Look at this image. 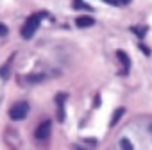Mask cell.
<instances>
[{"label":"cell","instance_id":"cell-1","mask_svg":"<svg viewBox=\"0 0 152 150\" xmlns=\"http://www.w3.org/2000/svg\"><path fill=\"white\" fill-rule=\"evenodd\" d=\"M39 20H41V15H32L31 18H27V22L22 27V38L23 39H31L34 36V32L39 27Z\"/></svg>","mask_w":152,"mask_h":150},{"label":"cell","instance_id":"cell-2","mask_svg":"<svg viewBox=\"0 0 152 150\" xmlns=\"http://www.w3.org/2000/svg\"><path fill=\"white\" fill-rule=\"evenodd\" d=\"M27 113H29V104L23 102V100L16 102V104L9 109V116H11V120H23V118L27 116Z\"/></svg>","mask_w":152,"mask_h":150},{"label":"cell","instance_id":"cell-3","mask_svg":"<svg viewBox=\"0 0 152 150\" xmlns=\"http://www.w3.org/2000/svg\"><path fill=\"white\" fill-rule=\"evenodd\" d=\"M50 122L48 120H45V122H41L38 127H36V132H34V136L38 138V139H47L48 136H50Z\"/></svg>","mask_w":152,"mask_h":150},{"label":"cell","instance_id":"cell-4","mask_svg":"<svg viewBox=\"0 0 152 150\" xmlns=\"http://www.w3.org/2000/svg\"><path fill=\"white\" fill-rule=\"evenodd\" d=\"M116 57L120 59V63H122V66H124V70H122V71H124V75H125V73L129 71V68H131V61H129V55H127L124 50H118V52H116Z\"/></svg>","mask_w":152,"mask_h":150},{"label":"cell","instance_id":"cell-5","mask_svg":"<svg viewBox=\"0 0 152 150\" xmlns=\"http://www.w3.org/2000/svg\"><path fill=\"white\" fill-rule=\"evenodd\" d=\"M95 23V20L91 16H79L77 20H75V25H77L79 29H84V27H91Z\"/></svg>","mask_w":152,"mask_h":150},{"label":"cell","instance_id":"cell-6","mask_svg":"<svg viewBox=\"0 0 152 150\" xmlns=\"http://www.w3.org/2000/svg\"><path fill=\"white\" fill-rule=\"evenodd\" d=\"M64 98H66V95H57V97H56V102H57V107H59V116H57L59 122L64 120V111H63V104H64L63 100H64Z\"/></svg>","mask_w":152,"mask_h":150},{"label":"cell","instance_id":"cell-7","mask_svg":"<svg viewBox=\"0 0 152 150\" xmlns=\"http://www.w3.org/2000/svg\"><path fill=\"white\" fill-rule=\"evenodd\" d=\"M124 113H125V109H124V107H120V109H116V111H115V114H113V120H111V125H116V123H118V120L122 118V114H124Z\"/></svg>","mask_w":152,"mask_h":150},{"label":"cell","instance_id":"cell-8","mask_svg":"<svg viewBox=\"0 0 152 150\" xmlns=\"http://www.w3.org/2000/svg\"><path fill=\"white\" fill-rule=\"evenodd\" d=\"M120 148H122V150H132V145H131L129 139L124 138V139H120Z\"/></svg>","mask_w":152,"mask_h":150},{"label":"cell","instance_id":"cell-9","mask_svg":"<svg viewBox=\"0 0 152 150\" xmlns=\"http://www.w3.org/2000/svg\"><path fill=\"white\" fill-rule=\"evenodd\" d=\"M39 81H43L41 73L39 75H29V77H27V82H39Z\"/></svg>","mask_w":152,"mask_h":150},{"label":"cell","instance_id":"cell-10","mask_svg":"<svg viewBox=\"0 0 152 150\" xmlns=\"http://www.w3.org/2000/svg\"><path fill=\"white\" fill-rule=\"evenodd\" d=\"M107 4H115V6H125V4H129L131 0H106Z\"/></svg>","mask_w":152,"mask_h":150},{"label":"cell","instance_id":"cell-11","mask_svg":"<svg viewBox=\"0 0 152 150\" xmlns=\"http://www.w3.org/2000/svg\"><path fill=\"white\" fill-rule=\"evenodd\" d=\"M7 34V27L4 23H0V36H6Z\"/></svg>","mask_w":152,"mask_h":150},{"label":"cell","instance_id":"cell-12","mask_svg":"<svg viewBox=\"0 0 152 150\" xmlns=\"http://www.w3.org/2000/svg\"><path fill=\"white\" fill-rule=\"evenodd\" d=\"M134 32H136L138 36H145V29H134Z\"/></svg>","mask_w":152,"mask_h":150}]
</instances>
